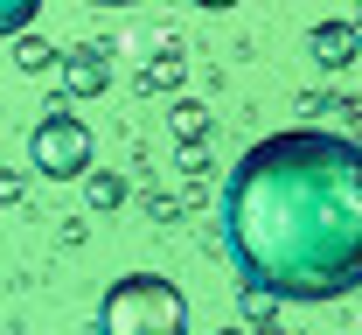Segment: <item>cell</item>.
I'll list each match as a JSON object with an SVG mask.
<instances>
[{
	"label": "cell",
	"instance_id": "5b68a950",
	"mask_svg": "<svg viewBox=\"0 0 362 335\" xmlns=\"http://www.w3.org/2000/svg\"><path fill=\"white\" fill-rule=\"evenodd\" d=\"M362 49V28H314V56L320 63H349Z\"/></svg>",
	"mask_w": 362,
	"mask_h": 335
},
{
	"label": "cell",
	"instance_id": "ba28073f",
	"mask_svg": "<svg viewBox=\"0 0 362 335\" xmlns=\"http://www.w3.org/2000/svg\"><path fill=\"white\" fill-rule=\"evenodd\" d=\"M195 7H237V0H195Z\"/></svg>",
	"mask_w": 362,
	"mask_h": 335
},
{
	"label": "cell",
	"instance_id": "7a4b0ae2",
	"mask_svg": "<svg viewBox=\"0 0 362 335\" xmlns=\"http://www.w3.org/2000/svg\"><path fill=\"white\" fill-rule=\"evenodd\" d=\"M98 335H188V300L160 273H126L98 300Z\"/></svg>",
	"mask_w": 362,
	"mask_h": 335
},
{
	"label": "cell",
	"instance_id": "6da1fadb",
	"mask_svg": "<svg viewBox=\"0 0 362 335\" xmlns=\"http://www.w3.org/2000/svg\"><path fill=\"white\" fill-rule=\"evenodd\" d=\"M223 244L272 300L362 287V147L320 126L258 140L223 182Z\"/></svg>",
	"mask_w": 362,
	"mask_h": 335
},
{
	"label": "cell",
	"instance_id": "8992f818",
	"mask_svg": "<svg viewBox=\"0 0 362 335\" xmlns=\"http://www.w3.org/2000/svg\"><path fill=\"white\" fill-rule=\"evenodd\" d=\"M35 14H42V0H0V42H7V35H28Z\"/></svg>",
	"mask_w": 362,
	"mask_h": 335
},
{
	"label": "cell",
	"instance_id": "277c9868",
	"mask_svg": "<svg viewBox=\"0 0 362 335\" xmlns=\"http://www.w3.org/2000/svg\"><path fill=\"white\" fill-rule=\"evenodd\" d=\"M105 77H112V70H105V49H77V56L63 63V84H70V91H77V98L105 91Z\"/></svg>",
	"mask_w": 362,
	"mask_h": 335
},
{
	"label": "cell",
	"instance_id": "3957f363",
	"mask_svg": "<svg viewBox=\"0 0 362 335\" xmlns=\"http://www.w3.org/2000/svg\"><path fill=\"white\" fill-rule=\"evenodd\" d=\"M28 161L42 168V175H56V182H77V175H90V126L63 105V112H49L42 126H35V140H28Z\"/></svg>",
	"mask_w": 362,
	"mask_h": 335
},
{
	"label": "cell",
	"instance_id": "52a82bcc",
	"mask_svg": "<svg viewBox=\"0 0 362 335\" xmlns=\"http://www.w3.org/2000/svg\"><path fill=\"white\" fill-rule=\"evenodd\" d=\"M90 7H133V0H90Z\"/></svg>",
	"mask_w": 362,
	"mask_h": 335
}]
</instances>
